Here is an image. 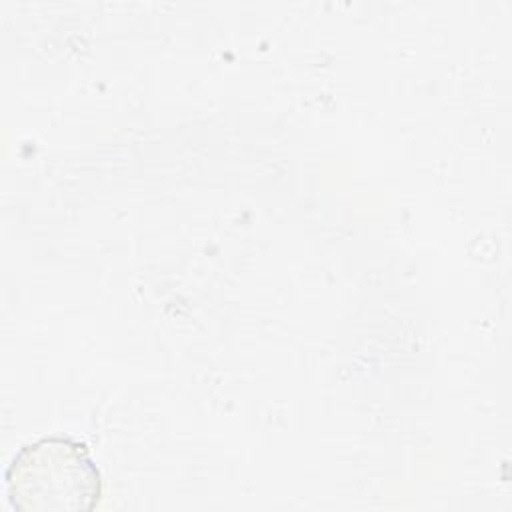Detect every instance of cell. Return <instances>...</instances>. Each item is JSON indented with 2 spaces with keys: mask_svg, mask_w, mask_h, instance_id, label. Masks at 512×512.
<instances>
[{
  "mask_svg": "<svg viewBox=\"0 0 512 512\" xmlns=\"http://www.w3.org/2000/svg\"><path fill=\"white\" fill-rule=\"evenodd\" d=\"M6 494L16 510L90 512L102 498V476L84 442L46 436L16 452Z\"/></svg>",
  "mask_w": 512,
  "mask_h": 512,
  "instance_id": "1",
  "label": "cell"
}]
</instances>
